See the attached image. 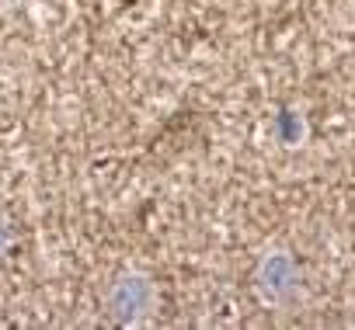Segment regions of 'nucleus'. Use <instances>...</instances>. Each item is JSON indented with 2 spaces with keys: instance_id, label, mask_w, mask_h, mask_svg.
<instances>
[{
  "instance_id": "f257e3e1",
  "label": "nucleus",
  "mask_w": 355,
  "mask_h": 330,
  "mask_svg": "<svg viewBox=\"0 0 355 330\" xmlns=\"http://www.w3.org/2000/svg\"><path fill=\"white\" fill-rule=\"evenodd\" d=\"M150 306V285L143 278H122L112 288V309L119 316H136Z\"/></svg>"
},
{
  "instance_id": "f03ea898",
  "label": "nucleus",
  "mask_w": 355,
  "mask_h": 330,
  "mask_svg": "<svg viewBox=\"0 0 355 330\" xmlns=\"http://www.w3.org/2000/svg\"><path fill=\"white\" fill-rule=\"evenodd\" d=\"M265 285L272 288V295H282V292H289L293 288V282H296V268H293V261L289 257H272L268 264H265Z\"/></svg>"
},
{
  "instance_id": "7ed1b4c3",
  "label": "nucleus",
  "mask_w": 355,
  "mask_h": 330,
  "mask_svg": "<svg viewBox=\"0 0 355 330\" xmlns=\"http://www.w3.org/2000/svg\"><path fill=\"white\" fill-rule=\"evenodd\" d=\"M300 132H303V125H300L293 115H282V118H279V136H282V143H296Z\"/></svg>"
},
{
  "instance_id": "20e7f679",
  "label": "nucleus",
  "mask_w": 355,
  "mask_h": 330,
  "mask_svg": "<svg viewBox=\"0 0 355 330\" xmlns=\"http://www.w3.org/2000/svg\"><path fill=\"white\" fill-rule=\"evenodd\" d=\"M4 244H8V233H4V230H0V247H4Z\"/></svg>"
}]
</instances>
